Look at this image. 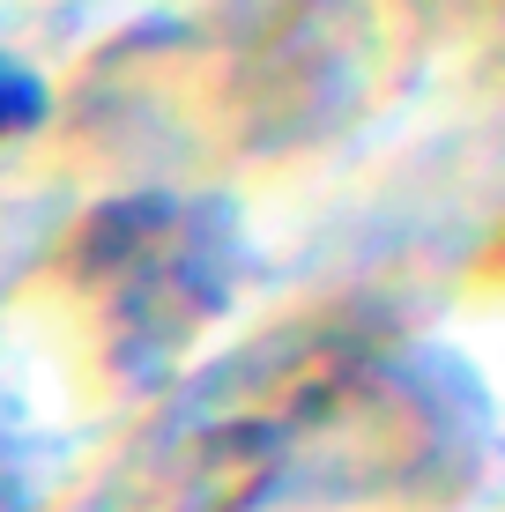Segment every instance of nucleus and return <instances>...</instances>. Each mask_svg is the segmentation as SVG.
<instances>
[{
  "label": "nucleus",
  "mask_w": 505,
  "mask_h": 512,
  "mask_svg": "<svg viewBox=\"0 0 505 512\" xmlns=\"http://www.w3.org/2000/svg\"><path fill=\"white\" fill-rule=\"evenodd\" d=\"M38 119H45V82L30 75L23 60L0 52V134H23V127H38Z\"/></svg>",
  "instance_id": "obj_3"
},
{
  "label": "nucleus",
  "mask_w": 505,
  "mask_h": 512,
  "mask_svg": "<svg viewBox=\"0 0 505 512\" xmlns=\"http://www.w3.org/2000/svg\"><path fill=\"white\" fill-rule=\"evenodd\" d=\"M82 245H90V268L104 275V290L119 297V312L142 342L149 334L179 342L223 297V223L208 208L127 201V208H104Z\"/></svg>",
  "instance_id": "obj_2"
},
{
  "label": "nucleus",
  "mask_w": 505,
  "mask_h": 512,
  "mask_svg": "<svg viewBox=\"0 0 505 512\" xmlns=\"http://www.w3.org/2000/svg\"><path fill=\"white\" fill-rule=\"evenodd\" d=\"M379 357L372 342L335 320L283 327L275 342L231 357L194 386L179 416L149 446V505L156 512H253L283 498L320 461L335 431L364 409Z\"/></svg>",
  "instance_id": "obj_1"
}]
</instances>
